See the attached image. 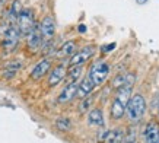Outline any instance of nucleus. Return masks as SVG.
<instances>
[{
  "mask_svg": "<svg viewBox=\"0 0 159 143\" xmlns=\"http://www.w3.org/2000/svg\"><path fill=\"white\" fill-rule=\"evenodd\" d=\"M2 48L5 50V51L10 53L13 51L15 48L18 47V44H19V38H20V32L16 24H7L5 28L2 29Z\"/></svg>",
  "mask_w": 159,
  "mask_h": 143,
  "instance_id": "nucleus-1",
  "label": "nucleus"
},
{
  "mask_svg": "<svg viewBox=\"0 0 159 143\" xmlns=\"http://www.w3.org/2000/svg\"><path fill=\"white\" fill-rule=\"evenodd\" d=\"M125 111H127V115L131 121H134V123L140 121L146 111V99L140 94L130 96V99L125 105Z\"/></svg>",
  "mask_w": 159,
  "mask_h": 143,
  "instance_id": "nucleus-2",
  "label": "nucleus"
},
{
  "mask_svg": "<svg viewBox=\"0 0 159 143\" xmlns=\"http://www.w3.org/2000/svg\"><path fill=\"white\" fill-rule=\"evenodd\" d=\"M35 16H34V12L32 9H22L18 15V19H16V26L19 29L20 35L26 37L31 29L35 26Z\"/></svg>",
  "mask_w": 159,
  "mask_h": 143,
  "instance_id": "nucleus-3",
  "label": "nucleus"
},
{
  "mask_svg": "<svg viewBox=\"0 0 159 143\" xmlns=\"http://www.w3.org/2000/svg\"><path fill=\"white\" fill-rule=\"evenodd\" d=\"M108 75H110V64L105 62H97L88 73V76L91 77V81L95 83V86L102 85L107 81Z\"/></svg>",
  "mask_w": 159,
  "mask_h": 143,
  "instance_id": "nucleus-4",
  "label": "nucleus"
},
{
  "mask_svg": "<svg viewBox=\"0 0 159 143\" xmlns=\"http://www.w3.org/2000/svg\"><path fill=\"white\" fill-rule=\"evenodd\" d=\"M95 51H97V48L93 47V45H88V47L79 50V51H76L72 57H70L69 66H76V64H83V63H86L88 60L95 54Z\"/></svg>",
  "mask_w": 159,
  "mask_h": 143,
  "instance_id": "nucleus-5",
  "label": "nucleus"
},
{
  "mask_svg": "<svg viewBox=\"0 0 159 143\" xmlns=\"http://www.w3.org/2000/svg\"><path fill=\"white\" fill-rule=\"evenodd\" d=\"M39 29H41V35L45 43H50L54 38V34H56V22H54L53 16H45L41 24H39Z\"/></svg>",
  "mask_w": 159,
  "mask_h": 143,
  "instance_id": "nucleus-6",
  "label": "nucleus"
},
{
  "mask_svg": "<svg viewBox=\"0 0 159 143\" xmlns=\"http://www.w3.org/2000/svg\"><path fill=\"white\" fill-rule=\"evenodd\" d=\"M44 39L43 35H41V29H39V25L35 24V26L31 29V32L26 35V45H28V50L31 51H37L41 48Z\"/></svg>",
  "mask_w": 159,
  "mask_h": 143,
  "instance_id": "nucleus-7",
  "label": "nucleus"
},
{
  "mask_svg": "<svg viewBox=\"0 0 159 143\" xmlns=\"http://www.w3.org/2000/svg\"><path fill=\"white\" fill-rule=\"evenodd\" d=\"M76 92H77V82H69L66 85V88L58 95L57 98L58 104H67V102H70L76 96Z\"/></svg>",
  "mask_w": 159,
  "mask_h": 143,
  "instance_id": "nucleus-8",
  "label": "nucleus"
},
{
  "mask_svg": "<svg viewBox=\"0 0 159 143\" xmlns=\"http://www.w3.org/2000/svg\"><path fill=\"white\" fill-rule=\"evenodd\" d=\"M50 69H51V62H50L48 58H44V60L38 62L34 66L32 72H31V77H32L34 81H39L41 77H44L48 73Z\"/></svg>",
  "mask_w": 159,
  "mask_h": 143,
  "instance_id": "nucleus-9",
  "label": "nucleus"
},
{
  "mask_svg": "<svg viewBox=\"0 0 159 143\" xmlns=\"http://www.w3.org/2000/svg\"><path fill=\"white\" fill-rule=\"evenodd\" d=\"M143 142L145 143H159V126L155 121H150L143 133Z\"/></svg>",
  "mask_w": 159,
  "mask_h": 143,
  "instance_id": "nucleus-10",
  "label": "nucleus"
},
{
  "mask_svg": "<svg viewBox=\"0 0 159 143\" xmlns=\"http://www.w3.org/2000/svg\"><path fill=\"white\" fill-rule=\"evenodd\" d=\"M93 89H95V83L91 81V77L86 76L80 83H77L76 96L80 98V99H83V98H86V96L91 95L92 92H93Z\"/></svg>",
  "mask_w": 159,
  "mask_h": 143,
  "instance_id": "nucleus-11",
  "label": "nucleus"
},
{
  "mask_svg": "<svg viewBox=\"0 0 159 143\" xmlns=\"http://www.w3.org/2000/svg\"><path fill=\"white\" fill-rule=\"evenodd\" d=\"M66 73H67V69L63 66V64H58L57 67H54L51 73L48 76V85L50 86H57L60 82L66 77Z\"/></svg>",
  "mask_w": 159,
  "mask_h": 143,
  "instance_id": "nucleus-12",
  "label": "nucleus"
},
{
  "mask_svg": "<svg viewBox=\"0 0 159 143\" xmlns=\"http://www.w3.org/2000/svg\"><path fill=\"white\" fill-rule=\"evenodd\" d=\"M88 124L93 127H104V115L101 108H93L88 114Z\"/></svg>",
  "mask_w": 159,
  "mask_h": 143,
  "instance_id": "nucleus-13",
  "label": "nucleus"
},
{
  "mask_svg": "<svg viewBox=\"0 0 159 143\" xmlns=\"http://www.w3.org/2000/svg\"><path fill=\"white\" fill-rule=\"evenodd\" d=\"M123 137H124V131L120 127H117V129L111 130V131L107 133L105 142L107 143H121L123 142Z\"/></svg>",
  "mask_w": 159,
  "mask_h": 143,
  "instance_id": "nucleus-14",
  "label": "nucleus"
},
{
  "mask_svg": "<svg viewBox=\"0 0 159 143\" xmlns=\"http://www.w3.org/2000/svg\"><path fill=\"white\" fill-rule=\"evenodd\" d=\"M110 113H111V117H112L114 120H120L121 117L124 115V113H125V107L123 104H120V102H118V101L114 98L112 104H111Z\"/></svg>",
  "mask_w": 159,
  "mask_h": 143,
  "instance_id": "nucleus-15",
  "label": "nucleus"
},
{
  "mask_svg": "<svg viewBox=\"0 0 159 143\" xmlns=\"http://www.w3.org/2000/svg\"><path fill=\"white\" fill-rule=\"evenodd\" d=\"M75 53H76V43L75 41H66L60 48L58 56L60 57H72Z\"/></svg>",
  "mask_w": 159,
  "mask_h": 143,
  "instance_id": "nucleus-16",
  "label": "nucleus"
},
{
  "mask_svg": "<svg viewBox=\"0 0 159 143\" xmlns=\"http://www.w3.org/2000/svg\"><path fill=\"white\" fill-rule=\"evenodd\" d=\"M20 67H22V64H20L19 62H9L5 66V77H7V79L13 77L15 75L19 72Z\"/></svg>",
  "mask_w": 159,
  "mask_h": 143,
  "instance_id": "nucleus-17",
  "label": "nucleus"
},
{
  "mask_svg": "<svg viewBox=\"0 0 159 143\" xmlns=\"http://www.w3.org/2000/svg\"><path fill=\"white\" fill-rule=\"evenodd\" d=\"M82 75V64H76V66H70L67 70L66 76H67L69 82H77V79Z\"/></svg>",
  "mask_w": 159,
  "mask_h": 143,
  "instance_id": "nucleus-18",
  "label": "nucleus"
},
{
  "mask_svg": "<svg viewBox=\"0 0 159 143\" xmlns=\"http://www.w3.org/2000/svg\"><path fill=\"white\" fill-rule=\"evenodd\" d=\"M56 127L58 130H61V131H69V130L72 129V121L69 118H66V117H60L56 121Z\"/></svg>",
  "mask_w": 159,
  "mask_h": 143,
  "instance_id": "nucleus-19",
  "label": "nucleus"
},
{
  "mask_svg": "<svg viewBox=\"0 0 159 143\" xmlns=\"http://www.w3.org/2000/svg\"><path fill=\"white\" fill-rule=\"evenodd\" d=\"M137 140V133H136V127H129L127 130V133L124 134V137H123V142L121 143H136Z\"/></svg>",
  "mask_w": 159,
  "mask_h": 143,
  "instance_id": "nucleus-20",
  "label": "nucleus"
},
{
  "mask_svg": "<svg viewBox=\"0 0 159 143\" xmlns=\"http://www.w3.org/2000/svg\"><path fill=\"white\" fill-rule=\"evenodd\" d=\"M92 102H93V98H92L91 95L86 96V98H83L82 104L79 105V111H80V113H86V111L89 110V108H91Z\"/></svg>",
  "mask_w": 159,
  "mask_h": 143,
  "instance_id": "nucleus-21",
  "label": "nucleus"
},
{
  "mask_svg": "<svg viewBox=\"0 0 159 143\" xmlns=\"http://www.w3.org/2000/svg\"><path fill=\"white\" fill-rule=\"evenodd\" d=\"M114 48H116V44L112 43V44H108V47H104L102 50L104 51H110V50H114Z\"/></svg>",
  "mask_w": 159,
  "mask_h": 143,
  "instance_id": "nucleus-22",
  "label": "nucleus"
},
{
  "mask_svg": "<svg viewBox=\"0 0 159 143\" xmlns=\"http://www.w3.org/2000/svg\"><path fill=\"white\" fill-rule=\"evenodd\" d=\"M79 31H80V32H85V31H86V28H85L83 25H80V26H79Z\"/></svg>",
  "mask_w": 159,
  "mask_h": 143,
  "instance_id": "nucleus-23",
  "label": "nucleus"
},
{
  "mask_svg": "<svg viewBox=\"0 0 159 143\" xmlns=\"http://www.w3.org/2000/svg\"><path fill=\"white\" fill-rule=\"evenodd\" d=\"M3 5H5V0H0V10L3 9Z\"/></svg>",
  "mask_w": 159,
  "mask_h": 143,
  "instance_id": "nucleus-24",
  "label": "nucleus"
},
{
  "mask_svg": "<svg viewBox=\"0 0 159 143\" xmlns=\"http://www.w3.org/2000/svg\"><path fill=\"white\" fill-rule=\"evenodd\" d=\"M136 2H137V3H140V5H142V3H146L148 0H136Z\"/></svg>",
  "mask_w": 159,
  "mask_h": 143,
  "instance_id": "nucleus-25",
  "label": "nucleus"
}]
</instances>
